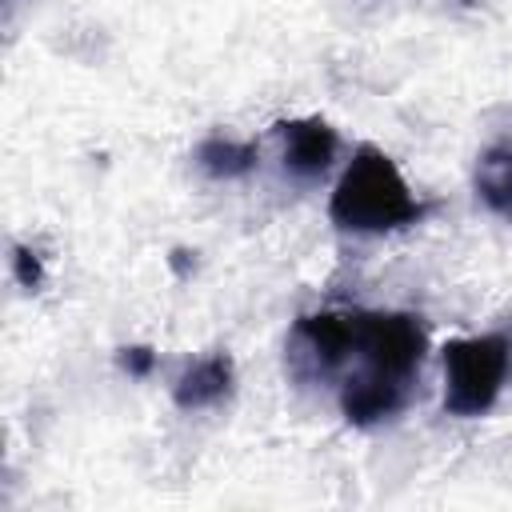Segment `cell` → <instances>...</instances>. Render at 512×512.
<instances>
[{"label":"cell","mask_w":512,"mask_h":512,"mask_svg":"<svg viewBox=\"0 0 512 512\" xmlns=\"http://www.w3.org/2000/svg\"><path fill=\"white\" fill-rule=\"evenodd\" d=\"M428 348V332L412 312H356V356L368 372L412 380Z\"/></svg>","instance_id":"obj_3"},{"label":"cell","mask_w":512,"mask_h":512,"mask_svg":"<svg viewBox=\"0 0 512 512\" xmlns=\"http://www.w3.org/2000/svg\"><path fill=\"white\" fill-rule=\"evenodd\" d=\"M232 392V360L224 352H212L204 360H192L184 368V376L176 380L172 396L184 412H196V408H212L220 404L224 396Z\"/></svg>","instance_id":"obj_7"},{"label":"cell","mask_w":512,"mask_h":512,"mask_svg":"<svg viewBox=\"0 0 512 512\" xmlns=\"http://www.w3.org/2000/svg\"><path fill=\"white\" fill-rule=\"evenodd\" d=\"M512 340L504 332L460 336L444 344V408L452 416H484L508 376Z\"/></svg>","instance_id":"obj_2"},{"label":"cell","mask_w":512,"mask_h":512,"mask_svg":"<svg viewBox=\"0 0 512 512\" xmlns=\"http://www.w3.org/2000/svg\"><path fill=\"white\" fill-rule=\"evenodd\" d=\"M156 364V352L152 348H124L120 352V368L128 376H148V368Z\"/></svg>","instance_id":"obj_11"},{"label":"cell","mask_w":512,"mask_h":512,"mask_svg":"<svg viewBox=\"0 0 512 512\" xmlns=\"http://www.w3.org/2000/svg\"><path fill=\"white\" fill-rule=\"evenodd\" d=\"M292 340L300 348L292 356H304L308 364L328 372L348 352H356V312H308L296 320Z\"/></svg>","instance_id":"obj_4"},{"label":"cell","mask_w":512,"mask_h":512,"mask_svg":"<svg viewBox=\"0 0 512 512\" xmlns=\"http://www.w3.org/2000/svg\"><path fill=\"white\" fill-rule=\"evenodd\" d=\"M196 164L212 180H236V176H244V172L256 168V144H236V140L212 136V140H204L196 148Z\"/></svg>","instance_id":"obj_9"},{"label":"cell","mask_w":512,"mask_h":512,"mask_svg":"<svg viewBox=\"0 0 512 512\" xmlns=\"http://www.w3.org/2000/svg\"><path fill=\"white\" fill-rule=\"evenodd\" d=\"M476 192L480 200L512 224V148H488L476 164Z\"/></svg>","instance_id":"obj_8"},{"label":"cell","mask_w":512,"mask_h":512,"mask_svg":"<svg viewBox=\"0 0 512 512\" xmlns=\"http://www.w3.org/2000/svg\"><path fill=\"white\" fill-rule=\"evenodd\" d=\"M12 268H16V280H20V288H40V280H44V268H40V256H36V252H28V248H16V256H12Z\"/></svg>","instance_id":"obj_10"},{"label":"cell","mask_w":512,"mask_h":512,"mask_svg":"<svg viewBox=\"0 0 512 512\" xmlns=\"http://www.w3.org/2000/svg\"><path fill=\"white\" fill-rule=\"evenodd\" d=\"M276 136H280V160L288 172L312 180L320 176L332 160H336V132L328 128V120L320 116H304V120H284L276 124Z\"/></svg>","instance_id":"obj_6"},{"label":"cell","mask_w":512,"mask_h":512,"mask_svg":"<svg viewBox=\"0 0 512 512\" xmlns=\"http://www.w3.org/2000/svg\"><path fill=\"white\" fill-rule=\"evenodd\" d=\"M428 212V204H420L400 168L372 144H360L352 164L344 168L332 200H328V216L348 228V232H392L404 224H416Z\"/></svg>","instance_id":"obj_1"},{"label":"cell","mask_w":512,"mask_h":512,"mask_svg":"<svg viewBox=\"0 0 512 512\" xmlns=\"http://www.w3.org/2000/svg\"><path fill=\"white\" fill-rule=\"evenodd\" d=\"M408 388H412V380H396V376L360 368V372L344 384L340 408H344L348 424L368 428V424H380V420L396 416V412L408 404Z\"/></svg>","instance_id":"obj_5"}]
</instances>
